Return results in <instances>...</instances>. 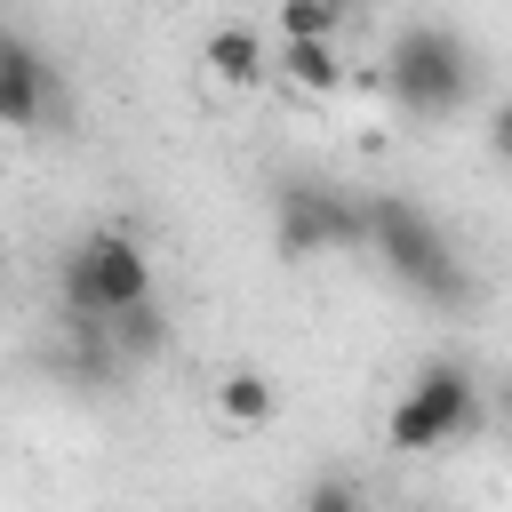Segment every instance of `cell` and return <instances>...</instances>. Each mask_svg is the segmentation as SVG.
Instances as JSON below:
<instances>
[{"label": "cell", "instance_id": "obj_1", "mask_svg": "<svg viewBox=\"0 0 512 512\" xmlns=\"http://www.w3.org/2000/svg\"><path fill=\"white\" fill-rule=\"evenodd\" d=\"M360 224H368V248L392 264V280H400V288H416L424 304H448V312H464V304H472V272L456 264L448 232H440L416 200L384 192V200H368V208H360Z\"/></svg>", "mask_w": 512, "mask_h": 512}, {"label": "cell", "instance_id": "obj_2", "mask_svg": "<svg viewBox=\"0 0 512 512\" xmlns=\"http://www.w3.org/2000/svg\"><path fill=\"white\" fill-rule=\"evenodd\" d=\"M472 80H480V56L456 24H408L392 48H384V88L400 112L416 120H440V112H464L472 104Z\"/></svg>", "mask_w": 512, "mask_h": 512}, {"label": "cell", "instance_id": "obj_3", "mask_svg": "<svg viewBox=\"0 0 512 512\" xmlns=\"http://www.w3.org/2000/svg\"><path fill=\"white\" fill-rule=\"evenodd\" d=\"M472 432H480V384H472L464 360H424L416 384H408V400L384 416V448H408V456L472 440Z\"/></svg>", "mask_w": 512, "mask_h": 512}, {"label": "cell", "instance_id": "obj_4", "mask_svg": "<svg viewBox=\"0 0 512 512\" xmlns=\"http://www.w3.org/2000/svg\"><path fill=\"white\" fill-rule=\"evenodd\" d=\"M152 296V256L128 240V232H88L72 256H64V312L80 320H104L120 304Z\"/></svg>", "mask_w": 512, "mask_h": 512}, {"label": "cell", "instance_id": "obj_5", "mask_svg": "<svg viewBox=\"0 0 512 512\" xmlns=\"http://www.w3.org/2000/svg\"><path fill=\"white\" fill-rule=\"evenodd\" d=\"M280 256H320V248H368V224L344 192L328 184H280Z\"/></svg>", "mask_w": 512, "mask_h": 512}, {"label": "cell", "instance_id": "obj_6", "mask_svg": "<svg viewBox=\"0 0 512 512\" xmlns=\"http://www.w3.org/2000/svg\"><path fill=\"white\" fill-rule=\"evenodd\" d=\"M48 104H56L48 56L32 40H16V32H0V128H32Z\"/></svg>", "mask_w": 512, "mask_h": 512}, {"label": "cell", "instance_id": "obj_7", "mask_svg": "<svg viewBox=\"0 0 512 512\" xmlns=\"http://www.w3.org/2000/svg\"><path fill=\"white\" fill-rule=\"evenodd\" d=\"M200 64H208L224 88H264V80H272V48H264L248 24H216V32L200 40Z\"/></svg>", "mask_w": 512, "mask_h": 512}, {"label": "cell", "instance_id": "obj_8", "mask_svg": "<svg viewBox=\"0 0 512 512\" xmlns=\"http://www.w3.org/2000/svg\"><path fill=\"white\" fill-rule=\"evenodd\" d=\"M272 80H288L296 96H336L344 88V56H336V40H280Z\"/></svg>", "mask_w": 512, "mask_h": 512}, {"label": "cell", "instance_id": "obj_9", "mask_svg": "<svg viewBox=\"0 0 512 512\" xmlns=\"http://www.w3.org/2000/svg\"><path fill=\"white\" fill-rule=\"evenodd\" d=\"M104 344H112V360H160L168 352V312L152 304V296H136V304H120V312H104Z\"/></svg>", "mask_w": 512, "mask_h": 512}, {"label": "cell", "instance_id": "obj_10", "mask_svg": "<svg viewBox=\"0 0 512 512\" xmlns=\"http://www.w3.org/2000/svg\"><path fill=\"white\" fill-rule=\"evenodd\" d=\"M216 408H224V424H264V416H272V376L232 368V376L216 384Z\"/></svg>", "mask_w": 512, "mask_h": 512}, {"label": "cell", "instance_id": "obj_11", "mask_svg": "<svg viewBox=\"0 0 512 512\" xmlns=\"http://www.w3.org/2000/svg\"><path fill=\"white\" fill-rule=\"evenodd\" d=\"M336 8L328 0H280V40H336Z\"/></svg>", "mask_w": 512, "mask_h": 512}, {"label": "cell", "instance_id": "obj_12", "mask_svg": "<svg viewBox=\"0 0 512 512\" xmlns=\"http://www.w3.org/2000/svg\"><path fill=\"white\" fill-rule=\"evenodd\" d=\"M304 504H312V512H352V504H360V488H352V480H312V488H304Z\"/></svg>", "mask_w": 512, "mask_h": 512}, {"label": "cell", "instance_id": "obj_13", "mask_svg": "<svg viewBox=\"0 0 512 512\" xmlns=\"http://www.w3.org/2000/svg\"><path fill=\"white\" fill-rule=\"evenodd\" d=\"M328 8H336V16H352V8H360V0H328Z\"/></svg>", "mask_w": 512, "mask_h": 512}]
</instances>
